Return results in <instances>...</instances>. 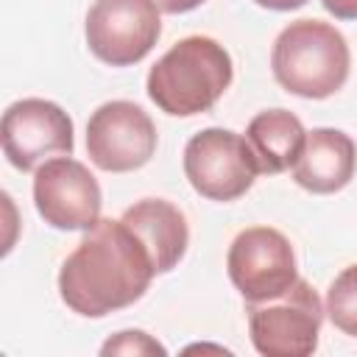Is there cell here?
<instances>
[{"mask_svg": "<svg viewBox=\"0 0 357 357\" xmlns=\"http://www.w3.org/2000/svg\"><path fill=\"white\" fill-rule=\"evenodd\" d=\"M259 159L248 139L231 128H204L184 145V176L209 201H237L259 176Z\"/></svg>", "mask_w": 357, "mask_h": 357, "instance_id": "cell-5", "label": "cell"}, {"mask_svg": "<svg viewBox=\"0 0 357 357\" xmlns=\"http://www.w3.org/2000/svg\"><path fill=\"white\" fill-rule=\"evenodd\" d=\"M153 0H95L84 33L95 59L109 67L142 61L162 36V17Z\"/></svg>", "mask_w": 357, "mask_h": 357, "instance_id": "cell-6", "label": "cell"}, {"mask_svg": "<svg viewBox=\"0 0 357 357\" xmlns=\"http://www.w3.org/2000/svg\"><path fill=\"white\" fill-rule=\"evenodd\" d=\"M153 3H156L159 11H165V14H187V11L198 8L204 0H153Z\"/></svg>", "mask_w": 357, "mask_h": 357, "instance_id": "cell-17", "label": "cell"}, {"mask_svg": "<svg viewBox=\"0 0 357 357\" xmlns=\"http://www.w3.org/2000/svg\"><path fill=\"white\" fill-rule=\"evenodd\" d=\"M153 276L151 251L137 231L123 218H100L64 259L59 271V296L73 312L103 318L139 301Z\"/></svg>", "mask_w": 357, "mask_h": 357, "instance_id": "cell-1", "label": "cell"}, {"mask_svg": "<svg viewBox=\"0 0 357 357\" xmlns=\"http://www.w3.org/2000/svg\"><path fill=\"white\" fill-rule=\"evenodd\" d=\"M357 148L354 139L340 128H312L307 131L304 148L290 167L298 187L315 195H329L343 190L354 178Z\"/></svg>", "mask_w": 357, "mask_h": 357, "instance_id": "cell-11", "label": "cell"}, {"mask_svg": "<svg viewBox=\"0 0 357 357\" xmlns=\"http://www.w3.org/2000/svg\"><path fill=\"white\" fill-rule=\"evenodd\" d=\"M257 6H262V8H271V11H296V8H301L307 0H254Z\"/></svg>", "mask_w": 357, "mask_h": 357, "instance_id": "cell-18", "label": "cell"}, {"mask_svg": "<svg viewBox=\"0 0 357 357\" xmlns=\"http://www.w3.org/2000/svg\"><path fill=\"white\" fill-rule=\"evenodd\" d=\"M0 139L6 159L31 173L50 156H70L75 148L70 114L45 98H22L3 112Z\"/></svg>", "mask_w": 357, "mask_h": 357, "instance_id": "cell-9", "label": "cell"}, {"mask_svg": "<svg viewBox=\"0 0 357 357\" xmlns=\"http://www.w3.org/2000/svg\"><path fill=\"white\" fill-rule=\"evenodd\" d=\"M351 67L346 36L324 20H296L279 31L271 50L276 84L298 98L324 100L343 89Z\"/></svg>", "mask_w": 357, "mask_h": 357, "instance_id": "cell-3", "label": "cell"}, {"mask_svg": "<svg viewBox=\"0 0 357 357\" xmlns=\"http://www.w3.org/2000/svg\"><path fill=\"white\" fill-rule=\"evenodd\" d=\"M156 126L151 114L131 100H109L89 114L86 153L106 173H131L156 153Z\"/></svg>", "mask_w": 357, "mask_h": 357, "instance_id": "cell-8", "label": "cell"}, {"mask_svg": "<svg viewBox=\"0 0 357 357\" xmlns=\"http://www.w3.org/2000/svg\"><path fill=\"white\" fill-rule=\"evenodd\" d=\"M123 220L151 251L156 273L173 271L190 245V226L184 212L165 198H142L123 212Z\"/></svg>", "mask_w": 357, "mask_h": 357, "instance_id": "cell-12", "label": "cell"}, {"mask_svg": "<svg viewBox=\"0 0 357 357\" xmlns=\"http://www.w3.org/2000/svg\"><path fill=\"white\" fill-rule=\"evenodd\" d=\"M33 204L42 220L61 231H86L100 220V184L73 156H53L33 173Z\"/></svg>", "mask_w": 357, "mask_h": 357, "instance_id": "cell-10", "label": "cell"}, {"mask_svg": "<svg viewBox=\"0 0 357 357\" xmlns=\"http://www.w3.org/2000/svg\"><path fill=\"white\" fill-rule=\"evenodd\" d=\"M100 354H134V357H139V354H167V349L142 329H126V332H117L114 337H109L100 346Z\"/></svg>", "mask_w": 357, "mask_h": 357, "instance_id": "cell-15", "label": "cell"}, {"mask_svg": "<svg viewBox=\"0 0 357 357\" xmlns=\"http://www.w3.org/2000/svg\"><path fill=\"white\" fill-rule=\"evenodd\" d=\"M226 271L245 304L276 298L298 279L290 240L271 226L243 229L229 245Z\"/></svg>", "mask_w": 357, "mask_h": 357, "instance_id": "cell-7", "label": "cell"}, {"mask_svg": "<svg viewBox=\"0 0 357 357\" xmlns=\"http://www.w3.org/2000/svg\"><path fill=\"white\" fill-rule=\"evenodd\" d=\"M326 315L349 337H357V262L343 268L326 290Z\"/></svg>", "mask_w": 357, "mask_h": 357, "instance_id": "cell-14", "label": "cell"}, {"mask_svg": "<svg viewBox=\"0 0 357 357\" xmlns=\"http://www.w3.org/2000/svg\"><path fill=\"white\" fill-rule=\"evenodd\" d=\"M248 335L265 357H307L318 349L324 304L307 279H296L282 296L245 304Z\"/></svg>", "mask_w": 357, "mask_h": 357, "instance_id": "cell-4", "label": "cell"}, {"mask_svg": "<svg viewBox=\"0 0 357 357\" xmlns=\"http://www.w3.org/2000/svg\"><path fill=\"white\" fill-rule=\"evenodd\" d=\"M234 78L229 50L212 36L178 39L148 73V98L170 117L209 112Z\"/></svg>", "mask_w": 357, "mask_h": 357, "instance_id": "cell-2", "label": "cell"}, {"mask_svg": "<svg viewBox=\"0 0 357 357\" xmlns=\"http://www.w3.org/2000/svg\"><path fill=\"white\" fill-rule=\"evenodd\" d=\"M335 20H357V0H321Z\"/></svg>", "mask_w": 357, "mask_h": 357, "instance_id": "cell-16", "label": "cell"}, {"mask_svg": "<svg viewBox=\"0 0 357 357\" xmlns=\"http://www.w3.org/2000/svg\"><path fill=\"white\" fill-rule=\"evenodd\" d=\"M245 139L259 159V170L273 176V173H284L296 165V159L304 148L307 131L293 112L265 109L251 117V123L245 128Z\"/></svg>", "mask_w": 357, "mask_h": 357, "instance_id": "cell-13", "label": "cell"}]
</instances>
